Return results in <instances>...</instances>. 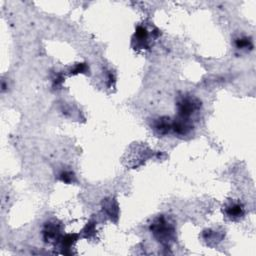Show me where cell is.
Returning a JSON list of instances; mask_svg holds the SVG:
<instances>
[{
	"mask_svg": "<svg viewBox=\"0 0 256 256\" xmlns=\"http://www.w3.org/2000/svg\"><path fill=\"white\" fill-rule=\"evenodd\" d=\"M150 231L153 237L162 245L168 246L176 239V227L174 222L164 216H157L150 225Z\"/></svg>",
	"mask_w": 256,
	"mask_h": 256,
	"instance_id": "1",
	"label": "cell"
},
{
	"mask_svg": "<svg viewBox=\"0 0 256 256\" xmlns=\"http://www.w3.org/2000/svg\"><path fill=\"white\" fill-rule=\"evenodd\" d=\"M178 116L190 118L201 107V101L193 95H183L177 101Z\"/></svg>",
	"mask_w": 256,
	"mask_h": 256,
	"instance_id": "2",
	"label": "cell"
},
{
	"mask_svg": "<svg viewBox=\"0 0 256 256\" xmlns=\"http://www.w3.org/2000/svg\"><path fill=\"white\" fill-rule=\"evenodd\" d=\"M43 240L47 243H57L62 236V226L57 221H47L42 229Z\"/></svg>",
	"mask_w": 256,
	"mask_h": 256,
	"instance_id": "3",
	"label": "cell"
},
{
	"mask_svg": "<svg viewBox=\"0 0 256 256\" xmlns=\"http://www.w3.org/2000/svg\"><path fill=\"white\" fill-rule=\"evenodd\" d=\"M149 34L145 27L138 26L132 38V46L136 50L149 48Z\"/></svg>",
	"mask_w": 256,
	"mask_h": 256,
	"instance_id": "4",
	"label": "cell"
},
{
	"mask_svg": "<svg viewBox=\"0 0 256 256\" xmlns=\"http://www.w3.org/2000/svg\"><path fill=\"white\" fill-rule=\"evenodd\" d=\"M192 129L193 123L190 118L177 116V118L172 121V130L178 136H186L192 131Z\"/></svg>",
	"mask_w": 256,
	"mask_h": 256,
	"instance_id": "5",
	"label": "cell"
},
{
	"mask_svg": "<svg viewBox=\"0 0 256 256\" xmlns=\"http://www.w3.org/2000/svg\"><path fill=\"white\" fill-rule=\"evenodd\" d=\"M151 128L155 134L159 136H164L172 130V121L167 116H160L152 120Z\"/></svg>",
	"mask_w": 256,
	"mask_h": 256,
	"instance_id": "6",
	"label": "cell"
},
{
	"mask_svg": "<svg viewBox=\"0 0 256 256\" xmlns=\"http://www.w3.org/2000/svg\"><path fill=\"white\" fill-rule=\"evenodd\" d=\"M102 210L106 214V216L114 222L118 221L119 217V205L115 198L108 197L103 199L102 201Z\"/></svg>",
	"mask_w": 256,
	"mask_h": 256,
	"instance_id": "7",
	"label": "cell"
},
{
	"mask_svg": "<svg viewBox=\"0 0 256 256\" xmlns=\"http://www.w3.org/2000/svg\"><path fill=\"white\" fill-rule=\"evenodd\" d=\"M224 213L226 215V217L229 220L232 221H238L241 218L244 217L245 215V209L243 207V205L239 202H235V201H231L230 203H228L225 208H224Z\"/></svg>",
	"mask_w": 256,
	"mask_h": 256,
	"instance_id": "8",
	"label": "cell"
},
{
	"mask_svg": "<svg viewBox=\"0 0 256 256\" xmlns=\"http://www.w3.org/2000/svg\"><path fill=\"white\" fill-rule=\"evenodd\" d=\"M77 240H78L77 234H66V235H62L56 244L59 245L61 249V253L71 254L72 253L71 248L74 246Z\"/></svg>",
	"mask_w": 256,
	"mask_h": 256,
	"instance_id": "9",
	"label": "cell"
},
{
	"mask_svg": "<svg viewBox=\"0 0 256 256\" xmlns=\"http://www.w3.org/2000/svg\"><path fill=\"white\" fill-rule=\"evenodd\" d=\"M224 235L225 233L223 231L206 229L202 233V238L208 246H214L222 241V239L224 238Z\"/></svg>",
	"mask_w": 256,
	"mask_h": 256,
	"instance_id": "10",
	"label": "cell"
},
{
	"mask_svg": "<svg viewBox=\"0 0 256 256\" xmlns=\"http://www.w3.org/2000/svg\"><path fill=\"white\" fill-rule=\"evenodd\" d=\"M96 222L91 220L89 221L85 226L84 228L82 229L81 231V235L83 238H86V239H91L95 236L96 234Z\"/></svg>",
	"mask_w": 256,
	"mask_h": 256,
	"instance_id": "11",
	"label": "cell"
},
{
	"mask_svg": "<svg viewBox=\"0 0 256 256\" xmlns=\"http://www.w3.org/2000/svg\"><path fill=\"white\" fill-rule=\"evenodd\" d=\"M58 179L64 183L70 184V183H74L76 181V177L74 175V173L72 171L69 170H64L61 171L58 175Z\"/></svg>",
	"mask_w": 256,
	"mask_h": 256,
	"instance_id": "12",
	"label": "cell"
},
{
	"mask_svg": "<svg viewBox=\"0 0 256 256\" xmlns=\"http://www.w3.org/2000/svg\"><path fill=\"white\" fill-rule=\"evenodd\" d=\"M235 45L238 49H246V48H252V40L248 37H240L235 40Z\"/></svg>",
	"mask_w": 256,
	"mask_h": 256,
	"instance_id": "13",
	"label": "cell"
},
{
	"mask_svg": "<svg viewBox=\"0 0 256 256\" xmlns=\"http://www.w3.org/2000/svg\"><path fill=\"white\" fill-rule=\"evenodd\" d=\"M87 71H89V67L86 63H77L73 66V68H71L70 74L75 75L78 73H87Z\"/></svg>",
	"mask_w": 256,
	"mask_h": 256,
	"instance_id": "14",
	"label": "cell"
}]
</instances>
